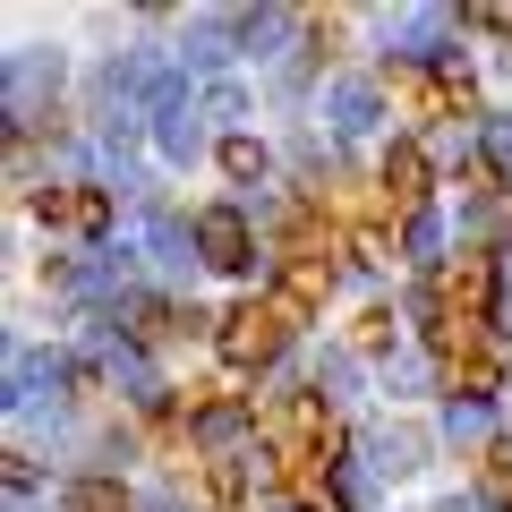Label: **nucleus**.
Returning a JSON list of instances; mask_svg holds the SVG:
<instances>
[{
  "label": "nucleus",
  "mask_w": 512,
  "mask_h": 512,
  "mask_svg": "<svg viewBox=\"0 0 512 512\" xmlns=\"http://www.w3.org/2000/svg\"><path fill=\"white\" fill-rule=\"evenodd\" d=\"M171 325H180V316H171L163 299H128V333H137V342H163Z\"/></svg>",
  "instance_id": "9"
},
{
  "label": "nucleus",
  "mask_w": 512,
  "mask_h": 512,
  "mask_svg": "<svg viewBox=\"0 0 512 512\" xmlns=\"http://www.w3.org/2000/svg\"><path fill=\"white\" fill-rule=\"evenodd\" d=\"M376 205H384V214H410V222H419V205H427V154H419V146H393V154H384Z\"/></svg>",
  "instance_id": "6"
},
{
  "label": "nucleus",
  "mask_w": 512,
  "mask_h": 512,
  "mask_svg": "<svg viewBox=\"0 0 512 512\" xmlns=\"http://www.w3.org/2000/svg\"><path fill=\"white\" fill-rule=\"evenodd\" d=\"M69 512H128V495L111 487V478H77V487H69Z\"/></svg>",
  "instance_id": "8"
},
{
  "label": "nucleus",
  "mask_w": 512,
  "mask_h": 512,
  "mask_svg": "<svg viewBox=\"0 0 512 512\" xmlns=\"http://www.w3.org/2000/svg\"><path fill=\"white\" fill-rule=\"evenodd\" d=\"M205 487H214V504H239V461H205Z\"/></svg>",
  "instance_id": "14"
},
{
  "label": "nucleus",
  "mask_w": 512,
  "mask_h": 512,
  "mask_svg": "<svg viewBox=\"0 0 512 512\" xmlns=\"http://www.w3.org/2000/svg\"><path fill=\"white\" fill-rule=\"evenodd\" d=\"M256 436H265V461H274L282 478H308L316 461H333V444H342V427H333L325 393H282V402H265V419H256Z\"/></svg>",
  "instance_id": "1"
},
{
  "label": "nucleus",
  "mask_w": 512,
  "mask_h": 512,
  "mask_svg": "<svg viewBox=\"0 0 512 512\" xmlns=\"http://www.w3.org/2000/svg\"><path fill=\"white\" fill-rule=\"evenodd\" d=\"M197 256L214 265V274H239V265L256 256V231H248V214H231V205L197 214Z\"/></svg>",
  "instance_id": "5"
},
{
  "label": "nucleus",
  "mask_w": 512,
  "mask_h": 512,
  "mask_svg": "<svg viewBox=\"0 0 512 512\" xmlns=\"http://www.w3.org/2000/svg\"><path fill=\"white\" fill-rule=\"evenodd\" d=\"M350 248H359V265H393V239H384V231H359Z\"/></svg>",
  "instance_id": "15"
},
{
  "label": "nucleus",
  "mask_w": 512,
  "mask_h": 512,
  "mask_svg": "<svg viewBox=\"0 0 512 512\" xmlns=\"http://www.w3.org/2000/svg\"><path fill=\"white\" fill-rule=\"evenodd\" d=\"M299 316H308V308H299V299H282V291H274V299H239L231 325H222V359H231V367H265L282 342H291Z\"/></svg>",
  "instance_id": "3"
},
{
  "label": "nucleus",
  "mask_w": 512,
  "mask_h": 512,
  "mask_svg": "<svg viewBox=\"0 0 512 512\" xmlns=\"http://www.w3.org/2000/svg\"><path fill=\"white\" fill-rule=\"evenodd\" d=\"M35 214L52 222V231L94 239V231H111V188H43V197H35Z\"/></svg>",
  "instance_id": "4"
},
{
  "label": "nucleus",
  "mask_w": 512,
  "mask_h": 512,
  "mask_svg": "<svg viewBox=\"0 0 512 512\" xmlns=\"http://www.w3.org/2000/svg\"><path fill=\"white\" fill-rule=\"evenodd\" d=\"M222 171H231V180H265V146H256V137H231V146H222Z\"/></svg>",
  "instance_id": "10"
},
{
  "label": "nucleus",
  "mask_w": 512,
  "mask_h": 512,
  "mask_svg": "<svg viewBox=\"0 0 512 512\" xmlns=\"http://www.w3.org/2000/svg\"><path fill=\"white\" fill-rule=\"evenodd\" d=\"M282 487H291V504H299V512H342V495H333L316 470H308V478H282Z\"/></svg>",
  "instance_id": "11"
},
{
  "label": "nucleus",
  "mask_w": 512,
  "mask_h": 512,
  "mask_svg": "<svg viewBox=\"0 0 512 512\" xmlns=\"http://www.w3.org/2000/svg\"><path fill=\"white\" fill-rule=\"evenodd\" d=\"M504 504H512V495H504Z\"/></svg>",
  "instance_id": "16"
},
{
  "label": "nucleus",
  "mask_w": 512,
  "mask_h": 512,
  "mask_svg": "<svg viewBox=\"0 0 512 512\" xmlns=\"http://www.w3.org/2000/svg\"><path fill=\"white\" fill-rule=\"evenodd\" d=\"M444 384H453V402H487L495 384H504V350H495V342L444 350Z\"/></svg>",
  "instance_id": "7"
},
{
  "label": "nucleus",
  "mask_w": 512,
  "mask_h": 512,
  "mask_svg": "<svg viewBox=\"0 0 512 512\" xmlns=\"http://www.w3.org/2000/svg\"><path fill=\"white\" fill-rule=\"evenodd\" d=\"M350 342H359V350H393V316H384V308H367V316H359V333H350Z\"/></svg>",
  "instance_id": "13"
},
{
  "label": "nucleus",
  "mask_w": 512,
  "mask_h": 512,
  "mask_svg": "<svg viewBox=\"0 0 512 512\" xmlns=\"http://www.w3.org/2000/svg\"><path fill=\"white\" fill-rule=\"evenodd\" d=\"M367 120H376V94H359V86L333 94V128H367Z\"/></svg>",
  "instance_id": "12"
},
{
  "label": "nucleus",
  "mask_w": 512,
  "mask_h": 512,
  "mask_svg": "<svg viewBox=\"0 0 512 512\" xmlns=\"http://www.w3.org/2000/svg\"><path fill=\"white\" fill-rule=\"evenodd\" d=\"M487 325H495V256L487 248H461L453 265L436 274V350L487 342Z\"/></svg>",
  "instance_id": "2"
}]
</instances>
